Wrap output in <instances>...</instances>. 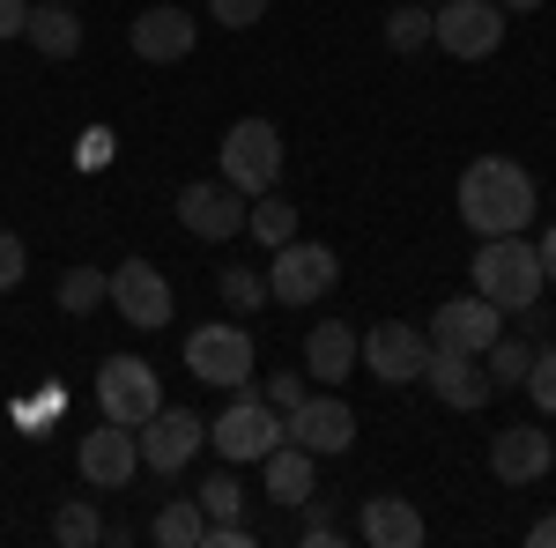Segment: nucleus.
I'll use <instances>...</instances> for the list:
<instances>
[{
    "label": "nucleus",
    "instance_id": "412c9836",
    "mask_svg": "<svg viewBox=\"0 0 556 548\" xmlns=\"http://www.w3.org/2000/svg\"><path fill=\"white\" fill-rule=\"evenodd\" d=\"M356 534H364L371 548H416L424 541V511L408 505V497H364Z\"/></svg>",
    "mask_w": 556,
    "mask_h": 548
},
{
    "label": "nucleus",
    "instance_id": "20e7f679",
    "mask_svg": "<svg viewBox=\"0 0 556 548\" xmlns=\"http://www.w3.org/2000/svg\"><path fill=\"white\" fill-rule=\"evenodd\" d=\"M208 445H215L230 467H260L275 445H282V416H275L260 393H245V385H238V400H230V408L208 422Z\"/></svg>",
    "mask_w": 556,
    "mask_h": 548
},
{
    "label": "nucleus",
    "instance_id": "7c9ffc66",
    "mask_svg": "<svg viewBox=\"0 0 556 548\" xmlns=\"http://www.w3.org/2000/svg\"><path fill=\"white\" fill-rule=\"evenodd\" d=\"M519 393H534V408L542 416H556V348H534V371H527V385Z\"/></svg>",
    "mask_w": 556,
    "mask_h": 548
},
{
    "label": "nucleus",
    "instance_id": "7ed1b4c3",
    "mask_svg": "<svg viewBox=\"0 0 556 548\" xmlns=\"http://www.w3.org/2000/svg\"><path fill=\"white\" fill-rule=\"evenodd\" d=\"M334 282H342V259H334V245H319V238H290V245H275V259H267V296L275 304H319Z\"/></svg>",
    "mask_w": 556,
    "mask_h": 548
},
{
    "label": "nucleus",
    "instance_id": "a878e982",
    "mask_svg": "<svg viewBox=\"0 0 556 548\" xmlns=\"http://www.w3.org/2000/svg\"><path fill=\"white\" fill-rule=\"evenodd\" d=\"M245 230H253L267 253H275V245H290V238H298V201H275V193H260V208H245Z\"/></svg>",
    "mask_w": 556,
    "mask_h": 548
},
{
    "label": "nucleus",
    "instance_id": "1a4fd4ad",
    "mask_svg": "<svg viewBox=\"0 0 556 548\" xmlns=\"http://www.w3.org/2000/svg\"><path fill=\"white\" fill-rule=\"evenodd\" d=\"M104 304H119V319L127 327H141V334H156V327H172V282H164V267L156 259H119L112 267V290H104Z\"/></svg>",
    "mask_w": 556,
    "mask_h": 548
},
{
    "label": "nucleus",
    "instance_id": "b1692460",
    "mask_svg": "<svg viewBox=\"0 0 556 548\" xmlns=\"http://www.w3.org/2000/svg\"><path fill=\"white\" fill-rule=\"evenodd\" d=\"M164 548H201V534H208V511H201V497H178V505L156 511V526H149Z\"/></svg>",
    "mask_w": 556,
    "mask_h": 548
},
{
    "label": "nucleus",
    "instance_id": "a19ab883",
    "mask_svg": "<svg viewBox=\"0 0 556 548\" xmlns=\"http://www.w3.org/2000/svg\"><path fill=\"white\" fill-rule=\"evenodd\" d=\"M67 8H75V0H67Z\"/></svg>",
    "mask_w": 556,
    "mask_h": 548
},
{
    "label": "nucleus",
    "instance_id": "bb28decb",
    "mask_svg": "<svg viewBox=\"0 0 556 548\" xmlns=\"http://www.w3.org/2000/svg\"><path fill=\"white\" fill-rule=\"evenodd\" d=\"M104 290H112V275H104V267H67V275H60V311H75V319H83V311L104 304Z\"/></svg>",
    "mask_w": 556,
    "mask_h": 548
},
{
    "label": "nucleus",
    "instance_id": "dca6fc26",
    "mask_svg": "<svg viewBox=\"0 0 556 548\" xmlns=\"http://www.w3.org/2000/svg\"><path fill=\"white\" fill-rule=\"evenodd\" d=\"M193 38H201V23H193L186 8H172V0L141 8V15L127 23L134 60H156V67H172V60H186V52H193Z\"/></svg>",
    "mask_w": 556,
    "mask_h": 548
},
{
    "label": "nucleus",
    "instance_id": "72a5a7b5",
    "mask_svg": "<svg viewBox=\"0 0 556 548\" xmlns=\"http://www.w3.org/2000/svg\"><path fill=\"white\" fill-rule=\"evenodd\" d=\"M304 541H312V548H334V541H342V526H334V511L319 505V497L304 505Z\"/></svg>",
    "mask_w": 556,
    "mask_h": 548
},
{
    "label": "nucleus",
    "instance_id": "ddd939ff",
    "mask_svg": "<svg viewBox=\"0 0 556 548\" xmlns=\"http://www.w3.org/2000/svg\"><path fill=\"white\" fill-rule=\"evenodd\" d=\"M134 445H141V467L149 474H178V467H193V453L208 445V422L193 416V408H156V416L134 430Z\"/></svg>",
    "mask_w": 556,
    "mask_h": 548
},
{
    "label": "nucleus",
    "instance_id": "f704fd0d",
    "mask_svg": "<svg viewBox=\"0 0 556 548\" xmlns=\"http://www.w3.org/2000/svg\"><path fill=\"white\" fill-rule=\"evenodd\" d=\"M260 400H267L275 416H290V408L304 400V379H298V371H282V379H267V385H260Z\"/></svg>",
    "mask_w": 556,
    "mask_h": 548
},
{
    "label": "nucleus",
    "instance_id": "f8f14e48",
    "mask_svg": "<svg viewBox=\"0 0 556 548\" xmlns=\"http://www.w3.org/2000/svg\"><path fill=\"white\" fill-rule=\"evenodd\" d=\"M424 334H430V348H453V356H482L490 341L505 334V311L490 304V296H453V304H438L424 319Z\"/></svg>",
    "mask_w": 556,
    "mask_h": 548
},
{
    "label": "nucleus",
    "instance_id": "2eb2a0df",
    "mask_svg": "<svg viewBox=\"0 0 556 548\" xmlns=\"http://www.w3.org/2000/svg\"><path fill=\"white\" fill-rule=\"evenodd\" d=\"M75 467H83L89 489H127L134 474H141V445H134L127 422H97L83 437V453H75Z\"/></svg>",
    "mask_w": 556,
    "mask_h": 548
},
{
    "label": "nucleus",
    "instance_id": "423d86ee",
    "mask_svg": "<svg viewBox=\"0 0 556 548\" xmlns=\"http://www.w3.org/2000/svg\"><path fill=\"white\" fill-rule=\"evenodd\" d=\"M223 178L238 186V193H275V178H282V133L275 119H238V127L223 133Z\"/></svg>",
    "mask_w": 556,
    "mask_h": 548
},
{
    "label": "nucleus",
    "instance_id": "f03ea898",
    "mask_svg": "<svg viewBox=\"0 0 556 548\" xmlns=\"http://www.w3.org/2000/svg\"><path fill=\"white\" fill-rule=\"evenodd\" d=\"M549 290V275H542V253L527 245V238H482L475 245V296H490L497 311H527V304H542Z\"/></svg>",
    "mask_w": 556,
    "mask_h": 548
},
{
    "label": "nucleus",
    "instance_id": "6ab92c4d",
    "mask_svg": "<svg viewBox=\"0 0 556 548\" xmlns=\"http://www.w3.org/2000/svg\"><path fill=\"white\" fill-rule=\"evenodd\" d=\"M260 482H267V497L275 505H290V511H304L312 497H319V453H304V445H275L267 460H260Z\"/></svg>",
    "mask_w": 556,
    "mask_h": 548
},
{
    "label": "nucleus",
    "instance_id": "e433bc0d",
    "mask_svg": "<svg viewBox=\"0 0 556 548\" xmlns=\"http://www.w3.org/2000/svg\"><path fill=\"white\" fill-rule=\"evenodd\" d=\"M104 156H112V133L89 127V133H83V164H104Z\"/></svg>",
    "mask_w": 556,
    "mask_h": 548
},
{
    "label": "nucleus",
    "instance_id": "5701e85b",
    "mask_svg": "<svg viewBox=\"0 0 556 548\" xmlns=\"http://www.w3.org/2000/svg\"><path fill=\"white\" fill-rule=\"evenodd\" d=\"M482 371H490L497 393H505V385H527V371H534V341L527 334H497L490 348H482Z\"/></svg>",
    "mask_w": 556,
    "mask_h": 548
},
{
    "label": "nucleus",
    "instance_id": "ea45409f",
    "mask_svg": "<svg viewBox=\"0 0 556 548\" xmlns=\"http://www.w3.org/2000/svg\"><path fill=\"white\" fill-rule=\"evenodd\" d=\"M497 8H505V15H534L542 0H497Z\"/></svg>",
    "mask_w": 556,
    "mask_h": 548
},
{
    "label": "nucleus",
    "instance_id": "4be33fe9",
    "mask_svg": "<svg viewBox=\"0 0 556 548\" xmlns=\"http://www.w3.org/2000/svg\"><path fill=\"white\" fill-rule=\"evenodd\" d=\"M23 38L38 44L45 60H75V52H83V15H75L67 0H38L30 23H23Z\"/></svg>",
    "mask_w": 556,
    "mask_h": 548
},
{
    "label": "nucleus",
    "instance_id": "473e14b6",
    "mask_svg": "<svg viewBox=\"0 0 556 548\" xmlns=\"http://www.w3.org/2000/svg\"><path fill=\"white\" fill-rule=\"evenodd\" d=\"M30 275V253H23V238L15 230H0V290H15Z\"/></svg>",
    "mask_w": 556,
    "mask_h": 548
},
{
    "label": "nucleus",
    "instance_id": "58836bf2",
    "mask_svg": "<svg viewBox=\"0 0 556 548\" xmlns=\"http://www.w3.org/2000/svg\"><path fill=\"white\" fill-rule=\"evenodd\" d=\"M534 253H542V275L556 282V230H542V245H534Z\"/></svg>",
    "mask_w": 556,
    "mask_h": 548
},
{
    "label": "nucleus",
    "instance_id": "4468645a",
    "mask_svg": "<svg viewBox=\"0 0 556 548\" xmlns=\"http://www.w3.org/2000/svg\"><path fill=\"white\" fill-rule=\"evenodd\" d=\"M178 222H186L201 245H223V238L245 230V193H238L230 178H193V186H178Z\"/></svg>",
    "mask_w": 556,
    "mask_h": 548
},
{
    "label": "nucleus",
    "instance_id": "4c0bfd02",
    "mask_svg": "<svg viewBox=\"0 0 556 548\" xmlns=\"http://www.w3.org/2000/svg\"><path fill=\"white\" fill-rule=\"evenodd\" d=\"M527 541H534V548H556V511H542V519L527 526Z\"/></svg>",
    "mask_w": 556,
    "mask_h": 548
},
{
    "label": "nucleus",
    "instance_id": "f3484780",
    "mask_svg": "<svg viewBox=\"0 0 556 548\" xmlns=\"http://www.w3.org/2000/svg\"><path fill=\"white\" fill-rule=\"evenodd\" d=\"M549 467H556V445H549V430H534V422H513V430H497V437H490V474H497V482H513V489L542 482Z\"/></svg>",
    "mask_w": 556,
    "mask_h": 548
},
{
    "label": "nucleus",
    "instance_id": "cd10ccee",
    "mask_svg": "<svg viewBox=\"0 0 556 548\" xmlns=\"http://www.w3.org/2000/svg\"><path fill=\"white\" fill-rule=\"evenodd\" d=\"M386 44H393V52H424L430 44V8H416V0L393 8V15H386Z\"/></svg>",
    "mask_w": 556,
    "mask_h": 548
},
{
    "label": "nucleus",
    "instance_id": "0eeeda50",
    "mask_svg": "<svg viewBox=\"0 0 556 548\" xmlns=\"http://www.w3.org/2000/svg\"><path fill=\"white\" fill-rule=\"evenodd\" d=\"M97 408H104V422L141 430V422L164 408V385H156V371H149L141 356H104V364H97Z\"/></svg>",
    "mask_w": 556,
    "mask_h": 548
},
{
    "label": "nucleus",
    "instance_id": "c756f323",
    "mask_svg": "<svg viewBox=\"0 0 556 548\" xmlns=\"http://www.w3.org/2000/svg\"><path fill=\"white\" fill-rule=\"evenodd\" d=\"M201 511H208V519H238V511H245L238 467H223V474H208V482H201Z\"/></svg>",
    "mask_w": 556,
    "mask_h": 548
},
{
    "label": "nucleus",
    "instance_id": "39448f33",
    "mask_svg": "<svg viewBox=\"0 0 556 548\" xmlns=\"http://www.w3.org/2000/svg\"><path fill=\"white\" fill-rule=\"evenodd\" d=\"M186 371L201 385H253V334L238 319H215V327H193L186 334Z\"/></svg>",
    "mask_w": 556,
    "mask_h": 548
},
{
    "label": "nucleus",
    "instance_id": "6e6552de",
    "mask_svg": "<svg viewBox=\"0 0 556 548\" xmlns=\"http://www.w3.org/2000/svg\"><path fill=\"white\" fill-rule=\"evenodd\" d=\"M430 44H445L453 60H490L505 44V8L497 0H445V8H430Z\"/></svg>",
    "mask_w": 556,
    "mask_h": 548
},
{
    "label": "nucleus",
    "instance_id": "2f4dec72",
    "mask_svg": "<svg viewBox=\"0 0 556 548\" xmlns=\"http://www.w3.org/2000/svg\"><path fill=\"white\" fill-rule=\"evenodd\" d=\"M260 15H267V0H208V23H223V30H253Z\"/></svg>",
    "mask_w": 556,
    "mask_h": 548
},
{
    "label": "nucleus",
    "instance_id": "9d476101",
    "mask_svg": "<svg viewBox=\"0 0 556 548\" xmlns=\"http://www.w3.org/2000/svg\"><path fill=\"white\" fill-rule=\"evenodd\" d=\"M282 437L304 445V453H319V460H334L356 445V408H349L342 393H304L298 408L282 416Z\"/></svg>",
    "mask_w": 556,
    "mask_h": 548
},
{
    "label": "nucleus",
    "instance_id": "f257e3e1",
    "mask_svg": "<svg viewBox=\"0 0 556 548\" xmlns=\"http://www.w3.org/2000/svg\"><path fill=\"white\" fill-rule=\"evenodd\" d=\"M460 222L475 238H513L534 222V178L513 156H475L460 170Z\"/></svg>",
    "mask_w": 556,
    "mask_h": 548
},
{
    "label": "nucleus",
    "instance_id": "9b49d317",
    "mask_svg": "<svg viewBox=\"0 0 556 548\" xmlns=\"http://www.w3.org/2000/svg\"><path fill=\"white\" fill-rule=\"evenodd\" d=\"M364 371L379 385H416L424 379V364H430V334L424 327H408V319H379L371 334H364Z\"/></svg>",
    "mask_w": 556,
    "mask_h": 548
},
{
    "label": "nucleus",
    "instance_id": "a211bd4d",
    "mask_svg": "<svg viewBox=\"0 0 556 548\" xmlns=\"http://www.w3.org/2000/svg\"><path fill=\"white\" fill-rule=\"evenodd\" d=\"M424 385L445 400V408H490V371H482V356H453V348H430V364H424Z\"/></svg>",
    "mask_w": 556,
    "mask_h": 548
},
{
    "label": "nucleus",
    "instance_id": "aec40b11",
    "mask_svg": "<svg viewBox=\"0 0 556 548\" xmlns=\"http://www.w3.org/2000/svg\"><path fill=\"white\" fill-rule=\"evenodd\" d=\"M356 327L349 319H319L312 334H304V379H319V385H342L349 371H356Z\"/></svg>",
    "mask_w": 556,
    "mask_h": 548
},
{
    "label": "nucleus",
    "instance_id": "c85d7f7f",
    "mask_svg": "<svg viewBox=\"0 0 556 548\" xmlns=\"http://www.w3.org/2000/svg\"><path fill=\"white\" fill-rule=\"evenodd\" d=\"M215 290H223L230 311H260V304H267V275H253V267H223Z\"/></svg>",
    "mask_w": 556,
    "mask_h": 548
},
{
    "label": "nucleus",
    "instance_id": "c9c22d12",
    "mask_svg": "<svg viewBox=\"0 0 556 548\" xmlns=\"http://www.w3.org/2000/svg\"><path fill=\"white\" fill-rule=\"evenodd\" d=\"M23 23H30V0H0V38H23Z\"/></svg>",
    "mask_w": 556,
    "mask_h": 548
},
{
    "label": "nucleus",
    "instance_id": "393cba45",
    "mask_svg": "<svg viewBox=\"0 0 556 548\" xmlns=\"http://www.w3.org/2000/svg\"><path fill=\"white\" fill-rule=\"evenodd\" d=\"M52 541H60V548H97V541H104L97 505H89V497H67V505L52 511Z\"/></svg>",
    "mask_w": 556,
    "mask_h": 548
}]
</instances>
